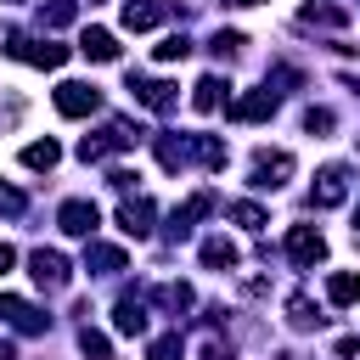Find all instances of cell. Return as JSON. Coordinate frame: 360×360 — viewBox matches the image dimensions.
I'll use <instances>...</instances> for the list:
<instances>
[{
  "label": "cell",
  "mask_w": 360,
  "mask_h": 360,
  "mask_svg": "<svg viewBox=\"0 0 360 360\" xmlns=\"http://www.w3.org/2000/svg\"><path fill=\"white\" fill-rule=\"evenodd\" d=\"M0 321H6V326H17V332H28V338L51 326V315H39L28 298H11V292H0Z\"/></svg>",
  "instance_id": "11"
},
{
  "label": "cell",
  "mask_w": 360,
  "mask_h": 360,
  "mask_svg": "<svg viewBox=\"0 0 360 360\" xmlns=\"http://www.w3.org/2000/svg\"><path fill=\"white\" fill-rule=\"evenodd\" d=\"M118 22H124L129 34H146V28H158V22H163V6H158V0H124Z\"/></svg>",
  "instance_id": "15"
},
{
  "label": "cell",
  "mask_w": 360,
  "mask_h": 360,
  "mask_svg": "<svg viewBox=\"0 0 360 360\" xmlns=\"http://www.w3.org/2000/svg\"><path fill=\"white\" fill-rule=\"evenodd\" d=\"M202 360H231V349H219V343H208V349H202Z\"/></svg>",
  "instance_id": "36"
},
{
  "label": "cell",
  "mask_w": 360,
  "mask_h": 360,
  "mask_svg": "<svg viewBox=\"0 0 360 360\" xmlns=\"http://www.w3.org/2000/svg\"><path fill=\"white\" fill-rule=\"evenodd\" d=\"M28 276H34L45 292H62V287H68V259H62L56 248H34V253H28Z\"/></svg>",
  "instance_id": "5"
},
{
  "label": "cell",
  "mask_w": 360,
  "mask_h": 360,
  "mask_svg": "<svg viewBox=\"0 0 360 360\" xmlns=\"http://www.w3.org/2000/svg\"><path fill=\"white\" fill-rule=\"evenodd\" d=\"M11 264H17V248H11V242H0V276H6Z\"/></svg>",
  "instance_id": "35"
},
{
  "label": "cell",
  "mask_w": 360,
  "mask_h": 360,
  "mask_svg": "<svg viewBox=\"0 0 360 360\" xmlns=\"http://www.w3.org/2000/svg\"><path fill=\"white\" fill-rule=\"evenodd\" d=\"M225 90H231V84H225L219 73H202V79H197V90H191V107H197V112H214V107L225 101Z\"/></svg>",
  "instance_id": "18"
},
{
  "label": "cell",
  "mask_w": 360,
  "mask_h": 360,
  "mask_svg": "<svg viewBox=\"0 0 360 360\" xmlns=\"http://www.w3.org/2000/svg\"><path fill=\"white\" fill-rule=\"evenodd\" d=\"M79 349H84V360H112V343H107L96 326H84V332H79Z\"/></svg>",
  "instance_id": "29"
},
{
  "label": "cell",
  "mask_w": 360,
  "mask_h": 360,
  "mask_svg": "<svg viewBox=\"0 0 360 360\" xmlns=\"http://www.w3.org/2000/svg\"><path fill=\"white\" fill-rule=\"evenodd\" d=\"M191 158H197L202 169H225V158H231V152H225V141H219V135H191Z\"/></svg>",
  "instance_id": "21"
},
{
  "label": "cell",
  "mask_w": 360,
  "mask_h": 360,
  "mask_svg": "<svg viewBox=\"0 0 360 360\" xmlns=\"http://www.w3.org/2000/svg\"><path fill=\"white\" fill-rule=\"evenodd\" d=\"M129 96H135L141 107H152V112H169V107L180 101V90H174L169 79H141V73H129Z\"/></svg>",
  "instance_id": "7"
},
{
  "label": "cell",
  "mask_w": 360,
  "mask_h": 360,
  "mask_svg": "<svg viewBox=\"0 0 360 360\" xmlns=\"http://www.w3.org/2000/svg\"><path fill=\"white\" fill-rule=\"evenodd\" d=\"M6 51H11L17 62H34V68H62V62H68V45L28 39V34H6Z\"/></svg>",
  "instance_id": "2"
},
{
  "label": "cell",
  "mask_w": 360,
  "mask_h": 360,
  "mask_svg": "<svg viewBox=\"0 0 360 360\" xmlns=\"http://www.w3.org/2000/svg\"><path fill=\"white\" fill-rule=\"evenodd\" d=\"M6 6H17V0H6Z\"/></svg>",
  "instance_id": "39"
},
{
  "label": "cell",
  "mask_w": 360,
  "mask_h": 360,
  "mask_svg": "<svg viewBox=\"0 0 360 360\" xmlns=\"http://www.w3.org/2000/svg\"><path fill=\"white\" fill-rule=\"evenodd\" d=\"M191 158V141H174V135H158V163L163 169H180Z\"/></svg>",
  "instance_id": "24"
},
{
  "label": "cell",
  "mask_w": 360,
  "mask_h": 360,
  "mask_svg": "<svg viewBox=\"0 0 360 360\" xmlns=\"http://www.w3.org/2000/svg\"><path fill=\"white\" fill-rule=\"evenodd\" d=\"M56 163H62V146H56L51 135H45V141H28V146H22V169H56Z\"/></svg>",
  "instance_id": "20"
},
{
  "label": "cell",
  "mask_w": 360,
  "mask_h": 360,
  "mask_svg": "<svg viewBox=\"0 0 360 360\" xmlns=\"http://www.w3.org/2000/svg\"><path fill=\"white\" fill-rule=\"evenodd\" d=\"M152 298H158V304H163V309H174V315H186V309H191V304H197V298H191V287H186V281H169V287H158V292H152Z\"/></svg>",
  "instance_id": "23"
},
{
  "label": "cell",
  "mask_w": 360,
  "mask_h": 360,
  "mask_svg": "<svg viewBox=\"0 0 360 360\" xmlns=\"http://www.w3.org/2000/svg\"><path fill=\"white\" fill-rule=\"evenodd\" d=\"M135 141H141V129H135L129 118H112L101 135H84V141H79V158H84V163H101V158H112V152H129Z\"/></svg>",
  "instance_id": "1"
},
{
  "label": "cell",
  "mask_w": 360,
  "mask_h": 360,
  "mask_svg": "<svg viewBox=\"0 0 360 360\" xmlns=\"http://www.w3.org/2000/svg\"><path fill=\"white\" fill-rule=\"evenodd\" d=\"M287 180H292V152L259 146V152H253V186H259V191H276V186H287Z\"/></svg>",
  "instance_id": "4"
},
{
  "label": "cell",
  "mask_w": 360,
  "mask_h": 360,
  "mask_svg": "<svg viewBox=\"0 0 360 360\" xmlns=\"http://www.w3.org/2000/svg\"><path fill=\"white\" fill-rule=\"evenodd\" d=\"M343 197H349V169H343V163H326V169L315 174V191H309V202H315V208H338Z\"/></svg>",
  "instance_id": "9"
},
{
  "label": "cell",
  "mask_w": 360,
  "mask_h": 360,
  "mask_svg": "<svg viewBox=\"0 0 360 360\" xmlns=\"http://www.w3.org/2000/svg\"><path fill=\"white\" fill-rule=\"evenodd\" d=\"M326 298H332V304H354V298H360V276H354V270L326 276Z\"/></svg>",
  "instance_id": "22"
},
{
  "label": "cell",
  "mask_w": 360,
  "mask_h": 360,
  "mask_svg": "<svg viewBox=\"0 0 360 360\" xmlns=\"http://www.w3.org/2000/svg\"><path fill=\"white\" fill-rule=\"evenodd\" d=\"M73 17H79V0H51V6L39 11V22H45V28H68Z\"/></svg>",
  "instance_id": "26"
},
{
  "label": "cell",
  "mask_w": 360,
  "mask_h": 360,
  "mask_svg": "<svg viewBox=\"0 0 360 360\" xmlns=\"http://www.w3.org/2000/svg\"><path fill=\"white\" fill-rule=\"evenodd\" d=\"M236 6H259V0H236Z\"/></svg>",
  "instance_id": "38"
},
{
  "label": "cell",
  "mask_w": 360,
  "mask_h": 360,
  "mask_svg": "<svg viewBox=\"0 0 360 360\" xmlns=\"http://www.w3.org/2000/svg\"><path fill=\"white\" fill-rule=\"evenodd\" d=\"M231 219L248 225V231H264V225H270V214H264L259 202H231Z\"/></svg>",
  "instance_id": "28"
},
{
  "label": "cell",
  "mask_w": 360,
  "mask_h": 360,
  "mask_svg": "<svg viewBox=\"0 0 360 360\" xmlns=\"http://www.w3.org/2000/svg\"><path fill=\"white\" fill-rule=\"evenodd\" d=\"M79 51H84L90 62H118V39H112L107 28H84V34H79Z\"/></svg>",
  "instance_id": "17"
},
{
  "label": "cell",
  "mask_w": 360,
  "mask_h": 360,
  "mask_svg": "<svg viewBox=\"0 0 360 360\" xmlns=\"http://www.w3.org/2000/svg\"><path fill=\"white\" fill-rule=\"evenodd\" d=\"M101 107V90L96 84H84V79H62L56 84V112L62 118H90Z\"/></svg>",
  "instance_id": "3"
},
{
  "label": "cell",
  "mask_w": 360,
  "mask_h": 360,
  "mask_svg": "<svg viewBox=\"0 0 360 360\" xmlns=\"http://www.w3.org/2000/svg\"><path fill=\"white\" fill-rule=\"evenodd\" d=\"M129 259H124V248H112V242H90V253H84V270H96V276H118Z\"/></svg>",
  "instance_id": "16"
},
{
  "label": "cell",
  "mask_w": 360,
  "mask_h": 360,
  "mask_svg": "<svg viewBox=\"0 0 360 360\" xmlns=\"http://www.w3.org/2000/svg\"><path fill=\"white\" fill-rule=\"evenodd\" d=\"M202 214H214V191H197V197H186L174 214H169V236H186Z\"/></svg>",
  "instance_id": "14"
},
{
  "label": "cell",
  "mask_w": 360,
  "mask_h": 360,
  "mask_svg": "<svg viewBox=\"0 0 360 360\" xmlns=\"http://www.w3.org/2000/svg\"><path fill=\"white\" fill-rule=\"evenodd\" d=\"M0 214H6V219H17V214H22V191L0 186Z\"/></svg>",
  "instance_id": "34"
},
{
  "label": "cell",
  "mask_w": 360,
  "mask_h": 360,
  "mask_svg": "<svg viewBox=\"0 0 360 360\" xmlns=\"http://www.w3.org/2000/svg\"><path fill=\"white\" fill-rule=\"evenodd\" d=\"M276 107H281V90L264 84V90H248L242 101H231V118H236V124H259V118H270Z\"/></svg>",
  "instance_id": "8"
},
{
  "label": "cell",
  "mask_w": 360,
  "mask_h": 360,
  "mask_svg": "<svg viewBox=\"0 0 360 360\" xmlns=\"http://www.w3.org/2000/svg\"><path fill=\"white\" fill-rule=\"evenodd\" d=\"M112 326H118L124 338H141V332H146V292H124V298L112 304Z\"/></svg>",
  "instance_id": "12"
},
{
  "label": "cell",
  "mask_w": 360,
  "mask_h": 360,
  "mask_svg": "<svg viewBox=\"0 0 360 360\" xmlns=\"http://www.w3.org/2000/svg\"><path fill=\"white\" fill-rule=\"evenodd\" d=\"M287 259L304 264V270L321 264V259H326V236H321L315 225H292V231H287Z\"/></svg>",
  "instance_id": "6"
},
{
  "label": "cell",
  "mask_w": 360,
  "mask_h": 360,
  "mask_svg": "<svg viewBox=\"0 0 360 360\" xmlns=\"http://www.w3.org/2000/svg\"><path fill=\"white\" fill-rule=\"evenodd\" d=\"M236 259H242V253H236L231 236H208V242H202V264H208V270H236Z\"/></svg>",
  "instance_id": "19"
},
{
  "label": "cell",
  "mask_w": 360,
  "mask_h": 360,
  "mask_svg": "<svg viewBox=\"0 0 360 360\" xmlns=\"http://www.w3.org/2000/svg\"><path fill=\"white\" fill-rule=\"evenodd\" d=\"M304 22H321V28H343V22H349V11H343V6H315V0H309V6H304Z\"/></svg>",
  "instance_id": "25"
},
{
  "label": "cell",
  "mask_w": 360,
  "mask_h": 360,
  "mask_svg": "<svg viewBox=\"0 0 360 360\" xmlns=\"http://www.w3.org/2000/svg\"><path fill=\"white\" fill-rule=\"evenodd\" d=\"M208 45H214V56H236V51H242V34H231V28H219V34L208 39Z\"/></svg>",
  "instance_id": "32"
},
{
  "label": "cell",
  "mask_w": 360,
  "mask_h": 360,
  "mask_svg": "<svg viewBox=\"0 0 360 360\" xmlns=\"http://www.w3.org/2000/svg\"><path fill=\"white\" fill-rule=\"evenodd\" d=\"M287 321H292V326H315L321 315H315V304H309L304 292H292V298H287Z\"/></svg>",
  "instance_id": "30"
},
{
  "label": "cell",
  "mask_w": 360,
  "mask_h": 360,
  "mask_svg": "<svg viewBox=\"0 0 360 360\" xmlns=\"http://www.w3.org/2000/svg\"><path fill=\"white\" fill-rule=\"evenodd\" d=\"M332 124H338V118H332L326 107H309V112H304V129H309V135H326Z\"/></svg>",
  "instance_id": "33"
},
{
  "label": "cell",
  "mask_w": 360,
  "mask_h": 360,
  "mask_svg": "<svg viewBox=\"0 0 360 360\" xmlns=\"http://www.w3.org/2000/svg\"><path fill=\"white\" fill-rule=\"evenodd\" d=\"M0 360H17V349H11V343H0Z\"/></svg>",
  "instance_id": "37"
},
{
  "label": "cell",
  "mask_w": 360,
  "mask_h": 360,
  "mask_svg": "<svg viewBox=\"0 0 360 360\" xmlns=\"http://www.w3.org/2000/svg\"><path fill=\"white\" fill-rule=\"evenodd\" d=\"M56 225H62L68 236H96L101 208H96V202H84V197H73V202H62V208H56Z\"/></svg>",
  "instance_id": "10"
},
{
  "label": "cell",
  "mask_w": 360,
  "mask_h": 360,
  "mask_svg": "<svg viewBox=\"0 0 360 360\" xmlns=\"http://www.w3.org/2000/svg\"><path fill=\"white\" fill-rule=\"evenodd\" d=\"M146 360H186V343H180V332H163V338H152Z\"/></svg>",
  "instance_id": "27"
},
{
  "label": "cell",
  "mask_w": 360,
  "mask_h": 360,
  "mask_svg": "<svg viewBox=\"0 0 360 360\" xmlns=\"http://www.w3.org/2000/svg\"><path fill=\"white\" fill-rule=\"evenodd\" d=\"M180 56H191V39H186V34H169V39L158 45V62H180Z\"/></svg>",
  "instance_id": "31"
},
{
  "label": "cell",
  "mask_w": 360,
  "mask_h": 360,
  "mask_svg": "<svg viewBox=\"0 0 360 360\" xmlns=\"http://www.w3.org/2000/svg\"><path fill=\"white\" fill-rule=\"evenodd\" d=\"M152 197H124L118 202V225H124V236H152Z\"/></svg>",
  "instance_id": "13"
}]
</instances>
